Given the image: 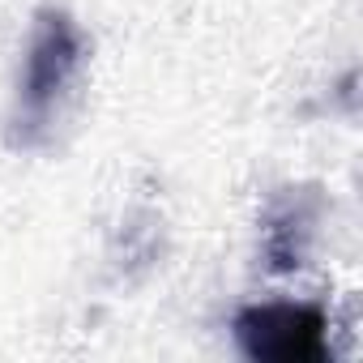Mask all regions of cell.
I'll use <instances>...</instances> for the list:
<instances>
[{"label": "cell", "mask_w": 363, "mask_h": 363, "mask_svg": "<svg viewBox=\"0 0 363 363\" xmlns=\"http://www.w3.org/2000/svg\"><path fill=\"white\" fill-rule=\"evenodd\" d=\"M325 312L312 303H257L235 316V342L248 359L320 363L329 354Z\"/></svg>", "instance_id": "cell-1"}, {"label": "cell", "mask_w": 363, "mask_h": 363, "mask_svg": "<svg viewBox=\"0 0 363 363\" xmlns=\"http://www.w3.org/2000/svg\"><path fill=\"white\" fill-rule=\"evenodd\" d=\"M82 65V35L65 13H43L39 30L30 39L26 52V73H22V120L26 124H43L52 103L65 94V86L73 82Z\"/></svg>", "instance_id": "cell-2"}]
</instances>
